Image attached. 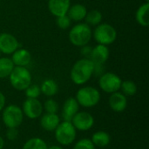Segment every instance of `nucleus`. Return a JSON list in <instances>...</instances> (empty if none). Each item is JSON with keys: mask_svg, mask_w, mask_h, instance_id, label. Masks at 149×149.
Wrapping results in <instances>:
<instances>
[{"mask_svg": "<svg viewBox=\"0 0 149 149\" xmlns=\"http://www.w3.org/2000/svg\"><path fill=\"white\" fill-rule=\"evenodd\" d=\"M20 48V44L17 38L10 33H0V52L10 55Z\"/></svg>", "mask_w": 149, "mask_h": 149, "instance_id": "11", "label": "nucleus"}, {"mask_svg": "<svg viewBox=\"0 0 149 149\" xmlns=\"http://www.w3.org/2000/svg\"><path fill=\"white\" fill-rule=\"evenodd\" d=\"M11 86L17 91H24L31 84V72L24 66H14L8 77Z\"/></svg>", "mask_w": 149, "mask_h": 149, "instance_id": "3", "label": "nucleus"}, {"mask_svg": "<svg viewBox=\"0 0 149 149\" xmlns=\"http://www.w3.org/2000/svg\"><path fill=\"white\" fill-rule=\"evenodd\" d=\"M54 135L57 142L62 146H70L77 136V130L70 121L63 120L54 130Z\"/></svg>", "mask_w": 149, "mask_h": 149, "instance_id": "5", "label": "nucleus"}, {"mask_svg": "<svg viewBox=\"0 0 149 149\" xmlns=\"http://www.w3.org/2000/svg\"><path fill=\"white\" fill-rule=\"evenodd\" d=\"M46 142L41 138L33 137L29 139L23 146L22 149H47Z\"/></svg>", "mask_w": 149, "mask_h": 149, "instance_id": "24", "label": "nucleus"}, {"mask_svg": "<svg viewBox=\"0 0 149 149\" xmlns=\"http://www.w3.org/2000/svg\"><path fill=\"white\" fill-rule=\"evenodd\" d=\"M25 96L29 99H38L41 94L40 86L38 85L31 84L25 90Z\"/></svg>", "mask_w": 149, "mask_h": 149, "instance_id": "26", "label": "nucleus"}, {"mask_svg": "<svg viewBox=\"0 0 149 149\" xmlns=\"http://www.w3.org/2000/svg\"><path fill=\"white\" fill-rule=\"evenodd\" d=\"M71 6V0H49L48 9L49 11L56 17L67 14Z\"/></svg>", "mask_w": 149, "mask_h": 149, "instance_id": "14", "label": "nucleus"}, {"mask_svg": "<svg viewBox=\"0 0 149 149\" xmlns=\"http://www.w3.org/2000/svg\"><path fill=\"white\" fill-rule=\"evenodd\" d=\"M90 140L95 147L106 148L109 145L111 141V137L110 134L106 131H97L92 135V138Z\"/></svg>", "mask_w": 149, "mask_h": 149, "instance_id": "19", "label": "nucleus"}, {"mask_svg": "<svg viewBox=\"0 0 149 149\" xmlns=\"http://www.w3.org/2000/svg\"><path fill=\"white\" fill-rule=\"evenodd\" d=\"M47 149H63V148H61L60 146H58V145H53L52 147H49Z\"/></svg>", "mask_w": 149, "mask_h": 149, "instance_id": "35", "label": "nucleus"}, {"mask_svg": "<svg viewBox=\"0 0 149 149\" xmlns=\"http://www.w3.org/2000/svg\"><path fill=\"white\" fill-rule=\"evenodd\" d=\"M4 147V140L3 138L0 135V149H3Z\"/></svg>", "mask_w": 149, "mask_h": 149, "instance_id": "34", "label": "nucleus"}, {"mask_svg": "<svg viewBox=\"0 0 149 149\" xmlns=\"http://www.w3.org/2000/svg\"><path fill=\"white\" fill-rule=\"evenodd\" d=\"M40 117V127L47 132H54L60 123V118L57 113H45Z\"/></svg>", "mask_w": 149, "mask_h": 149, "instance_id": "16", "label": "nucleus"}, {"mask_svg": "<svg viewBox=\"0 0 149 149\" xmlns=\"http://www.w3.org/2000/svg\"><path fill=\"white\" fill-rule=\"evenodd\" d=\"M93 36L99 45L107 46L116 40L117 31L113 25L107 23H100L94 29Z\"/></svg>", "mask_w": 149, "mask_h": 149, "instance_id": "6", "label": "nucleus"}, {"mask_svg": "<svg viewBox=\"0 0 149 149\" xmlns=\"http://www.w3.org/2000/svg\"><path fill=\"white\" fill-rule=\"evenodd\" d=\"M14 66L15 65L10 58H0V79L8 78L11 73Z\"/></svg>", "mask_w": 149, "mask_h": 149, "instance_id": "22", "label": "nucleus"}, {"mask_svg": "<svg viewBox=\"0 0 149 149\" xmlns=\"http://www.w3.org/2000/svg\"><path fill=\"white\" fill-rule=\"evenodd\" d=\"M148 9L149 3H142L137 10L135 17L138 24L143 27H147L149 24V17H148Z\"/></svg>", "mask_w": 149, "mask_h": 149, "instance_id": "21", "label": "nucleus"}, {"mask_svg": "<svg viewBox=\"0 0 149 149\" xmlns=\"http://www.w3.org/2000/svg\"><path fill=\"white\" fill-rule=\"evenodd\" d=\"M5 102H6L5 96L2 92H0V112L3 111V109L5 107Z\"/></svg>", "mask_w": 149, "mask_h": 149, "instance_id": "33", "label": "nucleus"}, {"mask_svg": "<svg viewBox=\"0 0 149 149\" xmlns=\"http://www.w3.org/2000/svg\"><path fill=\"white\" fill-rule=\"evenodd\" d=\"M79 110V105L77 102L75 98L70 97L68 98L63 104L61 115L63 120L65 121H72V118Z\"/></svg>", "mask_w": 149, "mask_h": 149, "instance_id": "12", "label": "nucleus"}, {"mask_svg": "<svg viewBox=\"0 0 149 149\" xmlns=\"http://www.w3.org/2000/svg\"><path fill=\"white\" fill-rule=\"evenodd\" d=\"M149 2V0H146V3H148Z\"/></svg>", "mask_w": 149, "mask_h": 149, "instance_id": "36", "label": "nucleus"}, {"mask_svg": "<svg viewBox=\"0 0 149 149\" xmlns=\"http://www.w3.org/2000/svg\"><path fill=\"white\" fill-rule=\"evenodd\" d=\"M22 111L24 115L28 119L36 120L43 114V105L38 99L27 98L22 106Z\"/></svg>", "mask_w": 149, "mask_h": 149, "instance_id": "9", "label": "nucleus"}, {"mask_svg": "<svg viewBox=\"0 0 149 149\" xmlns=\"http://www.w3.org/2000/svg\"><path fill=\"white\" fill-rule=\"evenodd\" d=\"M56 24L58 26V28H60L61 30H66L71 26L72 20L67 15H64V16H60L57 17Z\"/></svg>", "mask_w": 149, "mask_h": 149, "instance_id": "29", "label": "nucleus"}, {"mask_svg": "<svg viewBox=\"0 0 149 149\" xmlns=\"http://www.w3.org/2000/svg\"><path fill=\"white\" fill-rule=\"evenodd\" d=\"M0 54H1V52H0Z\"/></svg>", "mask_w": 149, "mask_h": 149, "instance_id": "37", "label": "nucleus"}, {"mask_svg": "<svg viewBox=\"0 0 149 149\" xmlns=\"http://www.w3.org/2000/svg\"><path fill=\"white\" fill-rule=\"evenodd\" d=\"M92 49H93V47L86 45L84 46H81L80 53H81V55L85 58H90V55H91V52H92Z\"/></svg>", "mask_w": 149, "mask_h": 149, "instance_id": "31", "label": "nucleus"}, {"mask_svg": "<svg viewBox=\"0 0 149 149\" xmlns=\"http://www.w3.org/2000/svg\"><path fill=\"white\" fill-rule=\"evenodd\" d=\"M108 103L110 108L113 111L116 113H121L125 111L127 107V96L118 91L113 93H111L108 100Z\"/></svg>", "mask_w": 149, "mask_h": 149, "instance_id": "13", "label": "nucleus"}, {"mask_svg": "<svg viewBox=\"0 0 149 149\" xmlns=\"http://www.w3.org/2000/svg\"><path fill=\"white\" fill-rule=\"evenodd\" d=\"M15 66H24L26 67L31 61V52L24 48H18L12 53L10 58Z\"/></svg>", "mask_w": 149, "mask_h": 149, "instance_id": "17", "label": "nucleus"}, {"mask_svg": "<svg viewBox=\"0 0 149 149\" xmlns=\"http://www.w3.org/2000/svg\"><path fill=\"white\" fill-rule=\"evenodd\" d=\"M93 37V31L91 26L86 23H79L74 25L69 31L70 42L78 47L87 45Z\"/></svg>", "mask_w": 149, "mask_h": 149, "instance_id": "2", "label": "nucleus"}, {"mask_svg": "<svg viewBox=\"0 0 149 149\" xmlns=\"http://www.w3.org/2000/svg\"><path fill=\"white\" fill-rule=\"evenodd\" d=\"M43 108L45 109V113H57L58 111V104L53 99H48L45 100V104L43 105Z\"/></svg>", "mask_w": 149, "mask_h": 149, "instance_id": "27", "label": "nucleus"}, {"mask_svg": "<svg viewBox=\"0 0 149 149\" xmlns=\"http://www.w3.org/2000/svg\"><path fill=\"white\" fill-rule=\"evenodd\" d=\"M72 149H95V146L90 139L85 138L78 141L74 144Z\"/></svg>", "mask_w": 149, "mask_h": 149, "instance_id": "28", "label": "nucleus"}, {"mask_svg": "<svg viewBox=\"0 0 149 149\" xmlns=\"http://www.w3.org/2000/svg\"><path fill=\"white\" fill-rule=\"evenodd\" d=\"M72 124L76 130L85 132L90 130L94 125L93 116L87 112H78L72 120Z\"/></svg>", "mask_w": 149, "mask_h": 149, "instance_id": "10", "label": "nucleus"}, {"mask_svg": "<svg viewBox=\"0 0 149 149\" xmlns=\"http://www.w3.org/2000/svg\"><path fill=\"white\" fill-rule=\"evenodd\" d=\"M104 65L103 64H94V68H93V74L97 76H101L104 73Z\"/></svg>", "mask_w": 149, "mask_h": 149, "instance_id": "32", "label": "nucleus"}, {"mask_svg": "<svg viewBox=\"0 0 149 149\" xmlns=\"http://www.w3.org/2000/svg\"><path fill=\"white\" fill-rule=\"evenodd\" d=\"M109 49L107 45H97L92 49V52L89 59H91L93 64H105L109 58Z\"/></svg>", "mask_w": 149, "mask_h": 149, "instance_id": "15", "label": "nucleus"}, {"mask_svg": "<svg viewBox=\"0 0 149 149\" xmlns=\"http://www.w3.org/2000/svg\"><path fill=\"white\" fill-rule=\"evenodd\" d=\"M122 80L121 79L113 72H104L100 76L99 86L100 89L107 93H113L120 91Z\"/></svg>", "mask_w": 149, "mask_h": 149, "instance_id": "8", "label": "nucleus"}, {"mask_svg": "<svg viewBox=\"0 0 149 149\" xmlns=\"http://www.w3.org/2000/svg\"><path fill=\"white\" fill-rule=\"evenodd\" d=\"M18 136V130L17 128H7L6 131V138L9 141H15Z\"/></svg>", "mask_w": 149, "mask_h": 149, "instance_id": "30", "label": "nucleus"}, {"mask_svg": "<svg viewBox=\"0 0 149 149\" xmlns=\"http://www.w3.org/2000/svg\"><path fill=\"white\" fill-rule=\"evenodd\" d=\"M121 93L125 96H134L137 93V86L133 80H125L122 81L120 89Z\"/></svg>", "mask_w": 149, "mask_h": 149, "instance_id": "25", "label": "nucleus"}, {"mask_svg": "<svg viewBox=\"0 0 149 149\" xmlns=\"http://www.w3.org/2000/svg\"><path fill=\"white\" fill-rule=\"evenodd\" d=\"M41 93L47 97H52L56 95L58 92V86L54 79H47L40 86Z\"/></svg>", "mask_w": 149, "mask_h": 149, "instance_id": "20", "label": "nucleus"}, {"mask_svg": "<svg viewBox=\"0 0 149 149\" xmlns=\"http://www.w3.org/2000/svg\"><path fill=\"white\" fill-rule=\"evenodd\" d=\"M2 120L7 128H17L24 120L22 108L17 105H9L3 109Z\"/></svg>", "mask_w": 149, "mask_h": 149, "instance_id": "7", "label": "nucleus"}, {"mask_svg": "<svg viewBox=\"0 0 149 149\" xmlns=\"http://www.w3.org/2000/svg\"><path fill=\"white\" fill-rule=\"evenodd\" d=\"M102 13L98 10H92L87 11L86 16L85 17L86 24L89 26H97L102 21Z\"/></svg>", "mask_w": 149, "mask_h": 149, "instance_id": "23", "label": "nucleus"}, {"mask_svg": "<svg viewBox=\"0 0 149 149\" xmlns=\"http://www.w3.org/2000/svg\"><path fill=\"white\" fill-rule=\"evenodd\" d=\"M86 13H87V10L84 4L75 3V4L70 6L66 15L70 17V19L72 21L80 22L85 19Z\"/></svg>", "mask_w": 149, "mask_h": 149, "instance_id": "18", "label": "nucleus"}, {"mask_svg": "<svg viewBox=\"0 0 149 149\" xmlns=\"http://www.w3.org/2000/svg\"><path fill=\"white\" fill-rule=\"evenodd\" d=\"M94 64L89 58H80L72 66L70 73L72 81L78 86L85 85L93 75Z\"/></svg>", "mask_w": 149, "mask_h": 149, "instance_id": "1", "label": "nucleus"}, {"mask_svg": "<svg viewBox=\"0 0 149 149\" xmlns=\"http://www.w3.org/2000/svg\"><path fill=\"white\" fill-rule=\"evenodd\" d=\"M100 98V91L93 86H83L79 88L75 97L79 107L86 108H91L98 105Z\"/></svg>", "mask_w": 149, "mask_h": 149, "instance_id": "4", "label": "nucleus"}]
</instances>
